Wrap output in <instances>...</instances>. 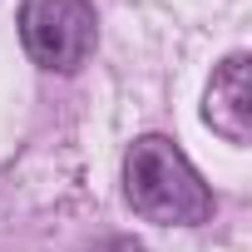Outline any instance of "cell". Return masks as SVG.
<instances>
[{
    "mask_svg": "<svg viewBox=\"0 0 252 252\" xmlns=\"http://www.w3.org/2000/svg\"><path fill=\"white\" fill-rule=\"evenodd\" d=\"M124 193H129L134 213H144L149 222H168V227H193L213 213L208 183L183 158V149H173L163 134H144L129 149V158H124Z\"/></svg>",
    "mask_w": 252,
    "mask_h": 252,
    "instance_id": "1",
    "label": "cell"
},
{
    "mask_svg": "<svg viewBox=\"0 0 252 252\" xmlns=\"http://www.w3.org/2000/svg\"><path fill=\"white\" fill-rule=\"evenodd\" d=\"M20 40L35 64L69 74L94 55V10L89 0H25L20 5Z\"/></svg>",
    "mask_w": 252,
    "mask_h": 252,
    "instance_id": "2",
    "label": "cell"
},
{
    "mask_svg": "<svg viewBox=\"0 0 252 252\" xmlns=\"http://www.w3.org/2000/svg\"><path fill=\"white\" fill-rule=\"evenodd\" d=\"M203 119L227 139V144H247L252 139V60L247 55H227L208 84V104Z\"/></svg>",
    "mask_w": 252,
    "mask_h": 252,
    "instance_id": "3",
    "label": "cell"
},
{
    "mask_svg": "<svg viewBox=\"0 0 252 252\" xmlns=\"http://www.w3.org/2000/svg\"><path fill=\"white\" fill-rule=\"evenodd\" d=\"M94 252H144V247H139L134 237H109V242H99Z\"/></svg>",
    "mask_w": 252,
    "mask_h": 252,
    "instance_id": "4",
    "label": "cell"
}]
</instances>
